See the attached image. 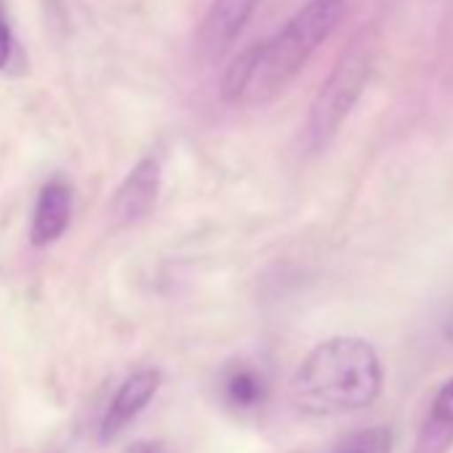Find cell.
<instances>
[{
  "instance_id": "obj_9",
  "label": "cell",
  "mask_w": 453,
  "mask_h": 453,
  "mask_svg": "<svg viewBox=\"0 0 453 453\" xmlns=\"http://www.w3.org/2000/svg\"><path fill=\"white\" fill-rule=\"evenodd\" d=\"M221 395L235 411H254L267 400V379L249 363H233L221 376Z\"/></svg>"
},
{
  "instance_id": "obj_3",
  "label": "cell",
  "mask_w": 453,
  "mask_h": 453,
  "mask_svg": "<svg viewBox=\"0 0 453 453\" xmlns=\"http://www.w3.org/2000/svg\"><path fill=\"white\" fill-rule=\"evenodd\" d=\"M373 65H376V38L371 30H360L342 51L334 70L328 73V78L323 81V86L318 88L310 104L302 128V144L310 155L323 152L334 142V136L339 134V128L360 102L368 78L373 73Z\"/></svg>"
},
{
  "instance_id": "obj_8",
  "label": "cell",
  "mask_w": 453,
  "mask_h": 453,
  "mask_svg": "<svg viewBox=\"0 0 453 453\" xmlns=\"http://www.w3.org/2000/svg\"><path fill=\"white\" fill-rule=\"evenodd\" d=\"M453 445V376L434 392L432 408L418 429L413 453H448Z\"/></svg>"
},
{
  "instance_id": "obj_2",
  "label": "cell",
  "mask_w": 453,
  "mask_h": 453,
  "mask_svg": "<svg viewBox=\"0 0 453 453\" xmlns=\"http://www.w3.org/2000/svg\"><path fill=\"white\" fill-rule=\"evenodd\" d=\"M381 384L384 371L373 344L336 336L302 360L291 379V397L310 416H342L373 405Z\"/></svg>"
},
{
  "instance_id": "obj_12",
  "label": "cell",
  "mask_w": 453,
  "mask_h": 453,
  "mask_svg": "<svg viewBox=\"0 0 453 453\" xmlns=\"http://www.w3.org/2000/svg\"><path fill=\"white\" fill-rule=\"evenodd\" d=\"M126 453H165V448H163L160 442L144 440V442H136V445H131Z\"/></svg>"
},
{
  "instance_id": "obj_4",
  "label": "cell",
  "mask_w": 453,
  "mask_h": 453,
  "mask_svg": "<svg viewBox=\"0 0 453 453\" xmlns=\"http://www.w3.org/2000/svg\"><path fill=\"white\" fill-rule=\"evenodd\" d=\"M160 181H163L160 160L152 155L142 157L128 171V176L123 179V184L118 187V192L110 203V213H112L115 224L131 226V224H139L142 219H147L157 205Z\"/></svg>"
},
{
  "instance_id": "obj_5",
  "label": "cell",
  "mask_w": 453,
  "mask_h": 453,
  "mask_svg": "<svg viewBox=\"0 0 453 453\" xmlns=\"http://www.w3.org/2000/svg\"><path fill=\"white\" fill-rule=\"evenodd\" d=\"M257 6H259V0H213L197 30L200 57L219 59L238 41V35L254 17Z\"/></svg>"
},
{
  "instance_id": "obj_11",
  "label": "cell",
  "mask_w": 453,
  "mask_h": 453,
  "mask_svg": "<svg viewBox=\"0 0 453 453\" xmlns=\"http://www.w3.org/2000/svg\"><path fill=\"white\" fill-rule=\"evenodd\" d=\"M12 54H14V33H12L6 9L0 6V70L12 62Z\"/></svg>"
},
{
  "instance_id": "obj_6",
  "label": "cell",
  "mask_w": 453,
  "mask_h": 453,
  "mask_svg": "<svg viewBox=\"0 0 453 453\" xmlns=\"http://www.w3.org/2000/svg\"><path fill=\"white\" fill-rule=\"evenodd\" d=\"M160 384H163V373L157 368H142V371L131 373L120 384V389L115 392V397L110 400V405L104 411V418L99 424V437L107 442L115 434H120L152 403Z\"/></svg>"
},
{
  "instance_id": "obj_7",
  "label": "cell",
  "mask_w": 453,
  "mask_h": 453,
  "mask_svg": "<svg viewBox=\"0 0 453 453\" xmlns=\"http://www.w3.org/2000/svg\"><path fill=\"white\" fill-rule=\"evenodd\" d=\"M73 221V187L65 179H49L41 192L38 203L33 211V226H30V238L33 246L46 249L57 243Z\"/></svg>"
},
{
  "instance_id": "obj_10",
  "label": "cell",
  "mask_w": 453,
  "mask_h": 453,
  "mask_svg": "<svg viewBox=\"0 0 453 453\" xmlns=\"http://www.w3.org/2000/svg\"><path fill=\"white\" fill-rule=\"evenodd\" d=\"M336 453H392V432L387 426H368L349 434Z\"/></svg>"
},
{
  "instance_id": "obj_1",
  "label": "cell",
  "mask_w": 453,
  "mask_h": 453,
  "mask_svg": "<svg viewBox=\"0 0 453 453\" xmlns=\"http://www.w3.org/2000/svg\"><path fill=\"white\" fill-rule=\"evenodd\" d=\"M344 0H307V4L267 41L241 51L221 75V102L262 107L273 102L334 35L344 17Z\"/></svg>"
}]
</instances>
